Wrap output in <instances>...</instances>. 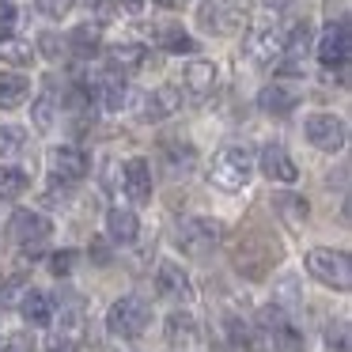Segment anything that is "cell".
Here are the masks:
<instances>
[{
    "label": "cell",
    "mask_w": 352,
    "mask_h": 352,
    "mask_svg": "<svg viewBox=\"0 0 352 352\" xmlns=\"http://www.w3.org/2000/svg\"><path fill=\"white\" fill-rule=\"evenodd\" d=\"M231 258H235V269L246 276H254V280H261V276L269 273V265H273V258H280V246H269V239L261 235V231H243L235 243V250H231Z\"/></svg>",
    "instance_id": "obj_1"
},
{
    "label": "cell",
    "mask_w": 352,
    "mask_h": 352,
    "mask_svg": "<svg viewBox=\"0 0 352 352\" xmlns=\"http://www.w3.org/2000/svg\"><path fill=\"white\" fill-rule=\"evenodd\" d=\"M307 273H311L314 280H322L326 288H337V292L352 288V261H349V254L329 250V246H314V250H307Z\"/></svg>",
    "instance_id": "obj_2"
},
{
    "label": "cell",
    "mask_w": 352,
    "mask_h": 352,
    "mask_svg": "<svg viewBox=\"0 0 352 352\" xmlns=\"http://www.w3.org/2000/svg\"><path fill=\"white\" fill-rule=\"evenodd\" d=\"M254 175V160L250 152H246L243 144H228L216 152L212 160V182L220 186V190H243L246 182H250Z\"/></svg>",
    "instance_id": "obj_3"
},
{
    "label": "cell",
    "mask_w": 352,
    "mask_h": 352,
    "mask_svg": "<svg viewBox=\"0 0 352 352\" xmlns=\"http://www.w3.org/2000/svg\"><path fill=\"white\" fill-rule=\"evenodd\" d=\"M152 322V303L140 296H122L107 314V329L114 337H140Z\"/></svg>",
    "instance_id": "obj_4"
},
{
    "label": "cell",
    "mask_w": 352,
    "mask_h": 352,
    "mask_svg": "<svg viewBox=\"0 0 352 352\" xmlns=\"http://www.w3.org/2000/svg\"><path fill=\"white\" fill-rule=\"evenodd\" d=\"M223 239V228L216 220H208V216H193V220H186L182 228H178V250L186 254V258H208V254L220 246Z\"/></svg>",
    "instance_id": "obj_5"
},
{
    "label": "cell",
    "mask_w": 352,
    "mask_h": 352,
    "mask_svg": "<svg viewBox=\"0 0 352 352\" xmlns=\"http://www.w3.org/2000/svg\"><path fill=\"white\" fill-rule=\"evenodd\" d=\"M349 50H352V38H349V19H337L322 31L318 38V61L326 69H344L349 65Z\"/></svg>",
    "instance_id": "obj_6"
},
{
    "label": "cell",
    "mask_w": 352,
    "mask_h": 352,
    "mask_svg": "<svg viewBox=\"0 0 352 352\" xmlns=\"http://www.w3.org/2000/svg\"><path fill=\"white\" fill-rule=\"evenodd\" d=\"M307 140H311L314 148H322V152H341L344 148V122L341 118H333V114H311L307 118Z\"/></svg>",
    "instance_id": "obj_7"
},
{
    "label": "cell",
    "mask_w": 352,
    "mask_h": 352,
    "mask_svg": "<svg viewBox=\"0 0 352 352\" xmlns=\"http://www.w3.org/2000/svg\"><path fill=\"white\" fill-rule=\"evenodd\" d=\"M280 54H284V34L276 31L273 23L254 27V31L246 34V57H250L254 65H273V61H280Z\"/></svg>",
    "instance_id": "obj_8"
},
{
    "label": "cell",
    "mask_w": 352,
    "mask_h": 352,
    "mask_svg": "<svg viewBox=\"0 0 352 352\" xmlns=\"http://www.w3.org/2000/svg\"><path fill=\"white\" fill-rule=\"evenodd\" d=\"M50 167H54V175L61 178V182H80V178L91 170V160H87L84 148L76 144H61L50 152Z\"/></svg>",
    "instance_id": "obj_9"
},
{
    "label": "cell",
    "mask_w": 352,
    "mask_h": 352,
    "mask_svg": "<svg viewBox=\"0 0 352 352\" xmlns=\"http://www.w3.org/2000/svg\"><path fill=\"white\" fill-rule=\"evenodd\" d=\"M258 163H261V175H265V178H273V182L292 186V182L299 178L296 160H292V155L284 152L280 144H265V148H261V155H258Z\"/></svg>",
    "instance_id": "obj_10"
},
{
    "label": "cell",
    "mask_w": 352,
    "mask_h": 352,
    "mask_svg": "<svg viewBox=\"0 0 352 352\" xmlns=\"http://www.w3.org/2000/svg\"><path fill=\"white\" fill-rule=\"evenodd\" d=\"M8 231H12V239L16 243H23V246H34V243H42V239L54 231V223H50V216H42V212H16L12 216V223H8Z\"/></svg>",
    "instance_id": "obj_11"
},
{
    "label": "cell",
    "mask_w": 352,
    "mask_h": 352,
    "mask_svg": "<svg viewBox=\"0 0 352 352\" xmlns=\"http://www.w3.org/2000/svg\"><path fill=\"white\" fill-rule=\"evenodd\" d=\"M125 193H129V201H137V205H148V201H152V163L140 160V155L125 163Z\"/></svg>",
    "instance_id": "obj_12"
},
{
    "label": "cell",
    "mask_w": 352,
    "mask_h": 352,
    "mask_svg": "<svg viewBox=\"0 0 352 352\" xmlns=\"http://www.w3.org/2000/svg\"><path fill=\"white\" fill-rule=\"evenodd\" d=\"M155 288L167 299H190L193 296V284H190V276L182 273L178 261H163V265L155 269Z\"/></svg>",
    "instance_id": "obj_13"
},
{
    "label": "cell",
    "mask_w": 352,
    "mask_h": 352,
    "mask_svg": "<svg viewBox=\"0 0 352 352\" xmlns=\"http://www.w3.org/2000/svg\"><path fill=\"white\" fill-rule=\"evenodd\" d=\"M258 107L265 110V114L284 118V114H292V110L299 107V91H296V87H288V84H269V87H261Z\"/></svg>",
    "instance_id": "obj_14"
},
{
    "label": "cell",
    "mask_w": 352,
    "mask_h": 352,
    "mask_svg": "<svg viewBox=\"0 0 352 352\" xmlns=\"http://www.w3.org/2000/svg\"><path fill=\"white\" fill-rule=\"evenodd\" d=\"M197 341H201V333H197L193 314H186V311L170 314V318H167V344H170V349L190 352V349H197Z\"/></svg>",
    "instance_id": "obj_15"
},
{
    "label": "cell",
    "mask_w": 352,
    "mask_h": 352,
    "mask_svg": "<svg viewBox=\"0 0 352 352\" xmlns=\"http://www.w3.org/2000/svg\"><path fill=\"white\" fill-rule=\"evenodd\" d=\"M107 235L114 239V243H122V246H133L137 235H140L137 212H133V208H110L107 212Z\"/></svg>",
    "instance_id": "obj_16"
},
{
    "label": "cell",
    "mask_w": 352,
    "mask_h": 352,
    "mask_svg": "<svg viewBox=\"0 0 352 352\" xmlns=\"http://www.w3.org/2000/svg\"><path fill=\"white\" fill-rule=\"evenodd\" d=\"M182 87L193 95V99H205V95H212V87H216V65H212V61H193V65H186Z\"/></svg>",
    "instance_id": "obj_17"
},
{
    "label": "cell",
    "mask_w": 352,
    "mask_h": 352,
    "mask_svg": "<svg viewBox=\"0 0 352 352\" xmlns=\"http://www.w3.org/2000/svg\"><path fill=\"white\" fill-rule=\"evenodd\" d=\"M19 311H23V318L31 322V326H50V322H54V299H50L46 292L27 288L23 303H19Z\"/></svg>",
    "instance_id": "obj_18"
},
{
    "label": "cell",
    "mask_w": 352,
    "mask_h": 352,
    "mask_svg": "<svg viewBox=\"0 0 352 352\" xmlns=\"http://www.w3.org/2000/svg\"><path fill=\"white\" fill-rule=\"evenodd\" d=\"M175 110H178V91L175 87H160V91H152L144 99L140 118H144V122H163V118H170Z\"/></svg>",
    "instance_id": "obj_19"
},
{
    "label": "cell",
    "mask_w": 352,
    "mask_h": 352,
    "mask_svg": "<svg viewBox=\"0 0 352 352\" xmlns=\"http://www.w3.org/2000/svg\"><path fill=\"white\" fill-rule=\"evenodd\" d=\"M273 208H276V216H280L288 228H303V220H307V197H299V193H276L273 197Z\"/></svg>",
    "instance_id": "obj_20"
},
{
    "label": "cell",
    "mask_w": 352,
    "mask_h": 352,
    "mask_svg": "<svg viewBox=\"0 0 352 352\" xmlns=\"http://www.w3.org/2000/svg\"><path fill=\"white\" fill-rule=\"evenodd\" d=\"M27 95H31V84H27L23 76H16V72H0V107L16 110V107L27 102Z\"/></svg>",
    "instance_id": "obj_21"
},
{
    "label": "cell",
    "mask_w": 352,
    "mask_h": 352,
    "mask_svg": "<svg viewBox=\"0 0 352 352\" xmlns=\"http://www.w3.org/2000/svg\"><path fill=\"white\" fill-rule=\"evenodd\" d=\"M69 46L76 50L80 57H95V54H99V46H102V34H99V27H95V23H80V27H72V34H69Z\"/></svg>",
    "instance_id": "obj_22"
},
{
    "label": "cell",
    "mask_w": 352,
    "mask_h": 352,
    "mask_svg": "<svg viewBox=\"0 0 352 352\" xmlns=\"http://www.w3.org/2000/svg\"><path fill=\"white\" fill-rule=\"evenodd\" d=\"M144 61H148V50L140 46V42H125V46H114V50H110V65H114V69H122V72L140 69Z\"/></svg>",
    "instance_id": "obj_23"
},
{
    "label": "cell",
    "mask_w": 352,
    "mask_h": 352,
    "mask_svg": "<svg viewBox=\"0 0 352 352\" xmlns=\"http://www.w3.org/2000/svg\"><path fill=\"white\" fill-rule=\"evenodd\" d=\"M160 46L167 50V54H197V38H190L182 27H163Z\"/></svg>",
    "instance_id": "obj_24"
},
{
    "label": "cell",
    "mask_w": 352,
    "mask_h": 352,
    "mask_svg": "<svg viewBox=\"0 0 352 352\" xmlns=\"http://www.w3.org/2000/svg\"><path fill=\"white\" fill-rule=\"evenodd\" d=\"M27 186H31V178L19 167H0V197H19Z\"/></svg>",
    "instance_id": "obj_25"
},
{
    "label": "cell",
    "mask_w": 352,
    "mask_h": 352,
    "mask_svg": "<svg viewBox=\"0 0 352 352\" xmlns=\"http://www.w3.org/2000/svg\"><path fill=\"white\" fill-rule=\"evenodd\" d=\"M31 288V280H27V273H12V276H0V307H12L19 303V292Z\"/></svg>",
    "instance_id": "obj_26"
},
{
    "label": "cell",
    "mask_w": 352,
    "mask_h": 352,
    "mask_svg": "<svg viewBox=\"0 0 352 352\" xmlns=\"http://www.w3.org/2000/svg\"><path fill=\"white\" fill-rule=\"evenodd\" d=\"M99 91H102V107H107V110H122L125 107V84L118 76H107Z\"/></svg>",
    "instance_id": "obj_27"
},
{
    "label": "cell",
    "mask_w": 352,
    "mask_h": 352,
    "mask_svg": "<svg viewBox=\"0 0 352 352\" xmlns=\"http://www.w3.org/2000/svg\"><path fill=\"white\" fill-rule=\"evenodd\" d=\"M0 57H4V61L8 65H31V46H27V42H16V38H4L0 42Z\"/></svg>",
    "instance_id": "obj_28"
},
{
    "label": "cell",
    "mask_w": 352,
    "mask_h": 352,
    "mask_svg": "<svg viewBox=\"0 0 352 352\" xmlns=\"http://www.w3.org/2000/svg\"><path fill=\"white\" fill-rule=\"evenodd\" d=\"M23 148V129L16 125H0V155H16Z\"/></svg>",
    "instance_id": "obj_29"
},
{
    "label": "cell",
    "mask_w": 352,
    "mask_h": 352,
    "mask_svg": "<svg viewBox=\"0 0 352 352\" xmlns=\"http://www.w3.org/2000/svg\"><path fill=\"white\" fill-rule=\"evenodd\" d=\"M38 50H42V57H50V61H61V54H65V42L57 38L54 31H42V34H38Z\"/></svg>",
    "instance_id": "obj_30"
},
{
    "label": "cell",
    "mask_w": 352,
    "mask_h": 352,
    "mask_svg": "<svg viewBox=\"0 0 352 352\" xmlns=\"http://www.w3.org/2000/svg\"><path fill=\"white\" fill-rule=\"evenodd\" d=\"M76 250H57L54 258H50V269H54V276H69L72 269H76Z\"/></svg>",
    "instance_id": "obj_31"
},
{
    "label": "cell",
    "mask_w": 352,
    "mask_h": 352,
    "mask_svg": "<svg viewBox=\"0 0 352 352\" xmlns=\"http://www.w3.org/2000/svg\"><path fill=\"white\" fill-rule=\"evenodd\" d=\"M34 125H38V129H50V125H54V99H50V95L34 99Z\"/></svg>",
    "instance_id": "obj_32"
},
{
    "label": "cell",
    "mask_w": 352,
    "mask_h": 352,
    "mask_svg": "<svg viewBox=\"0 0 352 352\" xmlns=\"http://www.w3.org/2000/svg\"><path fill=\"white\" fill-rule=\"evenodd\" d=\"M16 19H19V12L12 8L8 0H0V38H12V31H16Z\"/></svg>",
    "instance_id": "obj_33"
},
{
    "label": "cell",
    "mask_w": 352,
    "mask_h": 352,
    "mask_svg": "<svg viewBox=\"0 0 352 352\" xmlns=\"http://www.w3.org/2000/svg\"><path fill=\"white\" fill-rule=\"evenodd\" d=\"M42 12H46L50 19H61V16H69V8H72V0H34Z\"/></svg>",
    "instance_id": "obj_34"
},
{
    "label": "cell",
    "mask_w": 352,
    "mask_h": 352,
    "mask_svg": "<svg viewBox=\"0 0 352 352\" xmlns=\"http://www.w3.org/2000/svg\"><path fill=\"white\" fill-rule=\"evenodd\" d=\"M329 349L349 352V326H344V322H337V326L329 329Z\"/></svg>",
    "instance_id": "obj_35"
},
{
    "label": "cell",
    "mask_w": 352,
    "mask_h": 352,
    "mask_svg": "<svg viewBox=\"0 0 352 352\" xmlns=\"http://www.w3.org/2000/svg\"><path fill=\"white\" fill-rule=\"evenodd\" d=\"M8 352H34L31 337H27V333H16V337L8 341Z\"/></svg>",
    "instance_id": "obj_36"
},
{
    "label": "cell",
    "mask_w": 352,
    "mask_h": 352,
    "mask_svg": "<svg viewBox=\"0 0 352 352\" xmlns=\"http://www.w3.org/2000/svg\"><path fill=\"white\" fill-rule=\"evenodd\" d=\"M265 4H269V8H273V12H288L292 4H296V0H265Z\"/></svg>",
    "instance_id": "obj_37"
},
{
    "label": "cell",
    "mask_w": 352,
    "mask_h": 352,
    "mask_svg": "<svg viewBox=\"0 0 352 352\" xmlns=\"http://www.w3.org/2000/svg\"><path fill=\"white\" fill-rule=\"evenodd\" d=\"M118 4H122L125 12H140V8H144V0H118Z\"/></svg>",
    "instance_id": "obj_38"
},
{
    "label": "cell",
    "mask_w": 352,
    "mask_h": 352,
    "mask_svg": "<svg viewBox=\"0 0 352 352\" xmlns=\"http://www.w3.org/2000/svg\"><path fill=\"white\" fill-rule=\"evenodd\" d=\"M155 4H160V8H182L186 0H155Z\"/></svg>",
    "instance_id": "obj_39"
},
{
    "label": "cell",
    "mask_w": 352,
    "mask_h": 352,
    "mask_svg": "<svg viewBox=\"0 0 352 352\" xmlns=\"http://www.w3.org/2000/svg\"><path fill=\"white\" fill-rule=\"evenodd\" d=\"M87 4H99V0H87Z\"/></svg>",
    "instance_id": "obj_40"
}]
</instances>
